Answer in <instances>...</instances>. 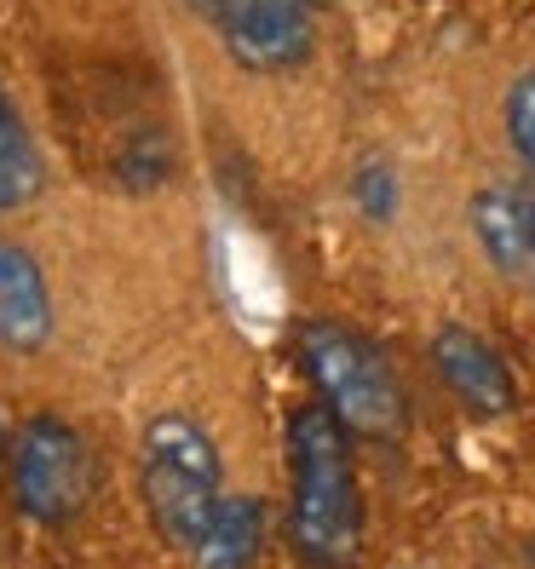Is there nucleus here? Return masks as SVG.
I'll return each instance as SVG.
<instances>
[{"mask_svg":"<svg viewBox=\"0 0 535 569\" xmlns=\"http://www.w3.org/2000/svg\"><path fill=\"white\" fill-rule=\"evenodd\" d=\"M473 230L489 253L495 271H518L529 264V237H535V208L524 202L518 190L507 184H489L473 196Z\"/></svg>","mask_w":535,"mask_h":569,"instance_id":"obj_9","label":"nucleus"},{"mask_svg":"<svg viewBox=\"0 0 535 569\" xmlns=\"http://www.w3.org/2000/svg\"><path fill=\"white\" fill-rule=\"evenodd\" d=\"M507 139L524 156V167H535V70L518 76L507 92Z\"/></svg>","mask_w":535,"mask_h":569,"instance_id":"obj_11","label":"nucleus"},{"mask_svg":"<svg viewBox=\"0 0 535 569\" xmlns=\"http://www.w3.org/2000/svg\"><path fill=\"white\" fill-rule=\"evenodd\" d=\"M0 460H7V426H0Z\"/></svg>","mask_w":535,"mask_h":569,"instance_id":"obj_13","label":"nucleus"},{"mask_svg":"<svg viewBox=\"0 0 535 569\" xmlns=\"http://www.w3.org/2000/svg\"><path fill=\"white\" fill-rule=\"evenodd\" d=\"M139 500L145 518L174 552L202 541L225 500V460L190 415H156L139 438Z\"/></svg>","mask_w":535,"mask_h":569,"instance_id":"obj_3","label":"nucleus"},{"mask_svg":"<svg viewBox=\"0 0 535 569\" xmlns=\"http://www.w3.org/2000/svg\"><path fill=\"white\" fill-rule=\"evenodd\" d=\"M294 346H299V368H306L317 403L346 426V438H369V443L404 438L409 397L375 340H363L346 322H299Z\"/></svg>","mask_w":535,"mask_h":569,"instance_id":"obj_2","label":"nucleus"},{"mask_svg":"<svg viewBox=\"0 0 535 569\" xmlns=\"http://www.w3.org/2000/svg\"><path fill=\"white\" fill-rule=\"evenodd\" d=\"M214 23L242 70H294L317 41V0H225Z\"/></svg>","mask_w":535,"mask_h":569,"instance_id":"obj_5","label":"nucleus"},{"mask_svg":"<svg viewBox=\"0 0 535 569\" xmlns=\"http://www.w3.org/2000/svg\"><path fill=\"white\" fill-rule=\"evenodd\" d=\"M265 547V500L259 495H225L202 541L190 547L196 569H254Z\"/></svg>","mask_w":535,"mask_h":569,"instance_id":"obj_8","label":"nucleus"},{"mask_svg":"<svg viewBox=\"0 0 535 569\" xmlns=\"http://www.w3.org/2000/svg\"><path fill=\"white\" fill-rule=\"evenodd\" d=\"M52 340V288L18 242H0V351H41Z\"/></svg>","mask_w":535,"mask_h":569,"instance_id":"obj_7","label":"nucleus"},{"mask_svg":"<svg viewBox=\"0 0 535 569\" xmlns=\"http://www.w3.org/2000/svg\"><path fill=\"white\" fill-rule=\"evenodd\" d=\"M288 547L306 569H357L369 547L351 438L317 397L288 415Z\"/></svg>","mask_w":535,"mask_h":569,"instance_id":"obj_1","label":"nucleus"},{"mask_svg":"<svg viewBox=\"0 0 535 569\" xmlns=\"http://www.w3.org/2000/svg\"><path fill=\"white\" fill-rule=\"evenodd\" d=\"M432 368H438L444 391L455 397L466 415L501 420V415L518 409V386H513L507 357H501L484 333H473V328L449 322V328L432 333Z\"/></svg>","mask_w":535,"mask_h":569,"instance_id":"obj_6","label":"nucleus"},{"mask_svg":"<svg viewBox=\"0 0 535 569\" xmlns=\"http://www.w3.org/2000/svg\"><path fill=\"white\" fill-rule=\"evenodd\" d=\"M47 184V167H41V150L29 139V127L18 121L12 98L0 92V213H18L41 196Z\"/></svg>","mask_w":535,"mask_h":569,"instance_id":"obj_10","label":"nucleus"},{"mask_svg":"<svg viewBox=\"0 0 535 569\" xmlns=\"http://www.w3.org/2000/svg\"><path fill=\"white\" fill-rule=\"evenodd\" d=\"M529 271H535V237H529Z\"/></svg>","mask_w":535,"mask_h":569,"instance_id":"obj_14","label":"nucleus"},{"mask_svg":"<svg viewBox=\"0 0 535 569\" xmlns=\"http://www.w3.org/2000/svg\"><path fill=\"white\" fill-rule=\"evenodd\" d=\"M219 7H225V0H196V12H202V18H219Z\"/></svg>","mask_w":535,"mask_h":569,"instance_id":"obj_12","label":"nucleus"},{"mask_svg":"<svg viewBox=\"0 0 535 569\" xmlns=\"http://www.w3.org/2000/svg\"><path fill=\"white\" fill-rule=\"evenodd\" d=\"M7 483L29 523L63 529L76 523L98 495V460L87 438L58 415H29L7 438Z\"/></svg>","mask_w":535,"mask_h":569,"instance_id":"obj_4","label":"nucleus"}]
</instances>
